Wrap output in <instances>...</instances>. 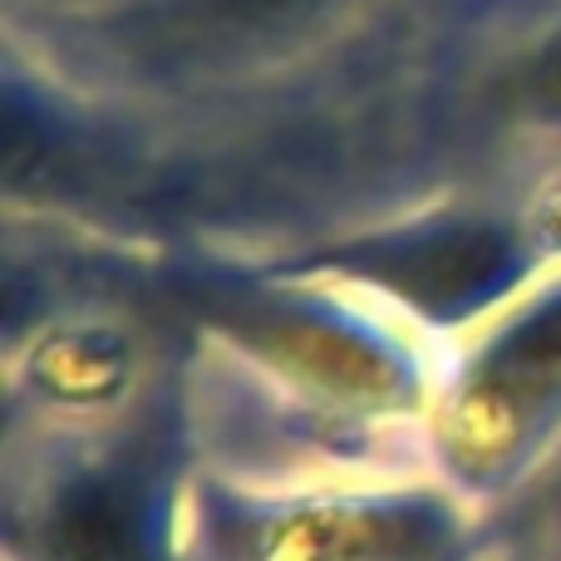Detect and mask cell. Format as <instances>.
Returning a JSON list of instances; mask_svg holds the SVG:
<instances>
[{
    "label": "cell",
    "mask_w": 561,
    "mask_h": 561,
    "mask_svg": "<svg viewBox=\"0 0 561 561\" xmlns=\"http://www.w3.org/2000/svg\"><path fill=\"white\" fill-rule=\"evenodd\" d=\"M375 272L419 310H463L507 276V247L493 232H438L399 247Z\"/></svg>",
    "instance_id": "obj_1"
},
{
    "label": "cell",
    "mask_w": 561,
    "mask_h": 561,
    "mask_svg": "<svg viewBox=\"0 0 561 561\" xmlns=\"http://www.w3.org/2000/svg\"><path fill=\"white\" fill-rule=\"evenodd\" d=\"M557 385H561V306H547L488 355L483 394L503 414H523L527 404L547 399Z\"/></svg>",
    "instance_id": "obj_2"
},
{
    "label": "cell",
    "mask_w": 561,
    "mask_h": 561,
    "mask_svg": "<svg viewBox=\"0 0 561 561\" xmlns=\"http://www.w3.org/2000/svg\"><path fill=\"white\" fill-rule=\"evenodd\" d=\"M59 547L65 561H114L128 547V517L124 503L108 493H89L59 517Z\"/></svg>",
    "instance_id": "obj_3"
},
{
    "label": "cell",
    "mask_w": 561,
    "mask_h": 561,
    "mask_svg": "<svg viewBox=\"0 0 561 561\" xmlns=\"http://www.w3.org/2000/svg\"><path fill=\"white\" fill-rule=\"evenodd\" d=\"M527 94H533L542 108H557L561 114V39L547 45L542 55H537V65L527 69Z\"/></svg>",
    "instance_id": "obj_4"
},
{
    "label": "cell",
    "mask_w": 561,
    "mask_h": 561,
    "mask_svg": "<svg viewBox=\"0 0 561 561\" xmlns=\"http://www.w3.org/2000/svg\"><path fill=\"white\" fill-rule=\"evenodd\" d=\"M217 10L227 15H242V20H262V15H280V10L300 5V0H213Z\"/></svg>",
    "instance_id": "obj_5"
}]
</instances>
